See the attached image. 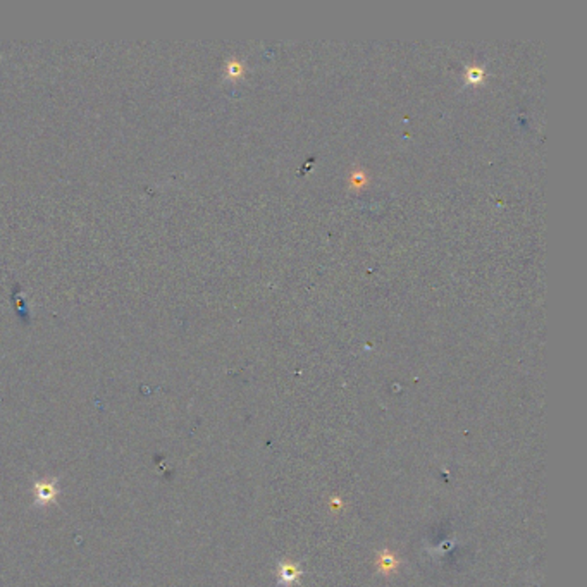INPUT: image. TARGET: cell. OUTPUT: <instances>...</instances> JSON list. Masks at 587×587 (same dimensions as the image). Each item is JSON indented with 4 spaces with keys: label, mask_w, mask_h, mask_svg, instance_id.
Segmentation results:
<instances>
[{
    "label": "cell",
    "mask_w": 587,
    "mask_h": 587,
    "mask_svg": "<svg viewBox=\"0 0 587 587\" xmlns=\"http://www.w3.org/2000/svg\"><path fill=\"white\" fill-rule=\"evenodd\" d=\"M33 495H35V503L39 506L52 505L59 495L57 483L55 481H39L33 486Z\"/></svg>",
    "instance_id": "1"
}]
</instances>
